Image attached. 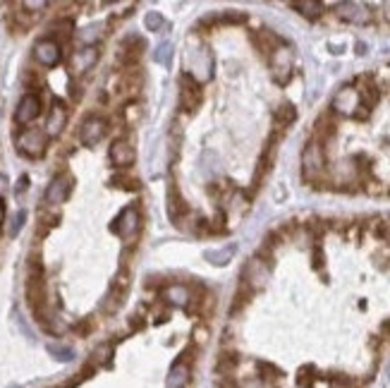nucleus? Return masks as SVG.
Here are the masks:
<instances>
[{"label":"nucleus","mask_w":390,"mask_h":388,"mask_svg":"<svg viewBox=\"0 0 390 388\" xmlns=\"http://www.w3.org/2000/svg\"><path fill=\"white\" fill-rule=\"evenodd\" d=\"M268 67H270V77L275 79L280 86H285L292 79V67H295V53H292L290 46H278L273 53L268 56Z\"/></svg>","instance_id":"obj_5"},{"label":"nucleus","mask_w":390,"mask_h":388,"mask_svg":"<svg viewBox=\"0 0 390 388\" xmlns=\"http://www.w3.org/2000/svg\"><path fill=\"white\" fill-rule=\"evenodd\" d=\"M302 172L307 182H318L326 172V149L316 139H311L302 151Z\"/></svg>","instance_id":"obj_2"},{"label":"nucleus","mask_w":390,"mask_h":388,"mask_svg":"<svg viewBox=\"0 0 390 388\" xmlns=\"http://www.w3.org/2000/svg\"><path fill=\"white\" fill-rule=\"evenodd\" d=\"M108 156H111V163L115 165V168H129V165L134 163V159H137V154H134V147L127 142V139H115V142L111 144V151H108Z\"/></svg>","instance_id":"obj_18"},{"label":"nucleus","mask_w":390,"mask_h":388,"mask_svg":"<svg viewBox=\"0 0 390 388\" xmlns=\"http://www.w3.org/2000/svg\"><path fill=\"white\" fill-rule=\"evenodd\" d=\"M99 58H101V51L96 46H82L79 51L72 53V58H70V67H72L74 74H84L96 67Z\"/></svg>","instance_id":"obj_17"},{"label":"nucleus","mask_w":390,"mask_h":388,"mask_svg":"<svg viewBox=\"0 0 390 388\" xmlns=\"http://www.w3.org/2000/svg\"><path fill=\"white\" fill-rule=\"evenodd\" d=\"M333 134H335V122H333V118L323 113V115L316 120V125H314V139H316V142H321V144H326L328 139L333 137Z\"/></svg>","instance_id":"obj_24"},{"label":"nucleus","mask_w":390,"mask_h":388,"mask_svg":"<svg viewBox=\"0 0 390 388\" xmlns=\"http://www.w3.org/2000/svg\"><path fill=\"white\" fill-rule=\"evenodd\" d=\"M252 41H254V46H257V51L261 53L263 58L268 60V56L270 53L275 51L278 46H283V39H280L275 31H270V29H259V31H254L252 34Z\"/></svg>","instance_id":"obj_22"},{"label":"nucleus","mask_w":390,"mask_h":388,"mask_svg":"<svg viewBox=\"0 0 390 388\" xmlns=\"http://www.w3.org/2000/svg\"><path fill=\"white\" fill-rule=\"evenodd\" d=\"M65 125H67V106L60 99H56L46 118V134L48 137H58L65 129Z\"/></svg>","instance_id":"obj_19"},{"label":"nucleus","mask_w":390,"mask_h":388,"mask_svg":"<svg viewBox=\"0 0 390 388\" xmlns=\"http://www.w3.org/2000/svg\"><path fill=\"white\" fill-rule=\"evenodd\" d=\"M111 230L115 235H120L124 242H134L142 233V213H139V207L137 204H129V207H124L120 213H117V218L113 220Z\"/></svg>","instance_id":"obj_3"},{"label":"nucleus","mask_w":390,"mask_h":388,"mask_svg":"<svg viewBox=\"0 0 390 388\" xmlns=\"http://www.w3.org/2000/svg\"><path fill=\"white\" fill-rule=\"evenodd\" d=\"M26 305L34 312L36 321L48 326V309H46V273L39 257H29V276H26Z\"/></svg>","instance_id":"obj_1"},{"label":"nucleus","mask_w":390,"mask_h":388,"mask_svg":"<svg viewBox=\"0 0 390 388\" xmlns=\"http://www.w3.org/2000/svg\"><path fill=\"white\" fill-rule=\"evenodd\" d=\"M91 328H94V323H91V321H84V323H79V326H77V331H79V333H89Z\"/></svg>","instance_id":"obj_44"},{"label":"nucleus","mask_w":390,"mask_h":388,"mask_svg":"<svg viewBox=\"0 0 390 388\" xmlns=\"http://www.w3.org/2000/svg\"><path fill=\"white\" fill-rule=\"evenodd\" d=\"M189 379H192V364L185 362V359H177L175 364L170 366L165 376V388H187Z\"/></svg>","instance_id":"obj_21"},{"label":"nucleus","mask_w":390,"mask_h":388,"mask_svg":"<svg viewBox=\"0 0 390 388\" xmlns=\"http://www.w3.org/2000/svg\"><path fill=\"white\" fill-rule=\"evenodd\" d=\"M270 264L263 261L261 257H252L249 261L245 264V268H242V283L249 285V288L257 293V290H261L263 285L268 283L270 278Z\"/></svg>","instance_id":"obj_7"},{"label":"nucleus","mask_w":390,"mask_h":388,"mask_svg":"<svg viewBox=\"0 0 390 388\" xmlns=\"http://www.w3.org/2000/svg\"><path fill=\"white\" fill-rule=\"evenodd\" d=\"M187 74H192L194 79H197L199 84L202 82H209L211 77H213V56H211L209 48H197V53H194L192 63H189V70Z\"/></svg>","instance_id":"obj_13"},{"label":"nucleus","mask_w":390,"mask_h":388,"mask_svg":"<svg viewBox=\"0 0 390 388\" xmlns=\"http://www.w3.org/2000/svg\"><path fill=\"white\" fill-rule=\"evenodd\" d=\"M335 15L343 22H350V24H357V26H366L373 22L371 8L364 3H338L335 5Z\"/></svg>","instance_id":"obj_9"},{"label":"nucleus","mask_w":390,"mask_h":388,"mask_svg":"<svg viewBox=\"0 0 390 388\" xmlns=\"http://www.w3.org/2000/svg\"><path fill=\"white\" fill-rule=\"evenodd\" d=\"M111 353H113V350L108 348V345H101V348L96 350V355H94V362H99V364L108 362V359H111Z\"/></svg>","instance_id":"obj_35"},{"label":"nucleus","mask_w":390,"mask_h":388,"mask_svg":"<svg viewBox=\"0 0 390 388\" xmlns=\"http://www.w3.org/2000/svg\"><path fill=\"white\" fill-rule=\"evenodd\" d=\"M154 60L159 65H170V60H172V43L170 41H163L156 46Z\"/></svg>","instance_id":"obj_31"},{"label":"nucleus","mask_w":390,"mask_h":388,"mask_svg":"<svg viewBox=\"0 0 390 388\" xmlns=\"http://www.w3.org/2000/svg\"><path fill=\"white\" fill-rule=\"evenodd\" d=\"M108 129V120L103 115H89L84 118L82 127H79V142L84 144V147H96V144H101L103 139H106Z\"/></svg>","instance_id":"obj_8"},{"label":"nucleus","mask_w":390,"mask_h":388,"mask_svg":"<svg viewBox=\"0 0 390 388\" xmlns=\"http://www.w3.org/2000/svg\"><path fill=\"white\" fill-rule=\"evenodd\" d=\"M359 106H361V99H359V94H357L355 86H343L333 99V113H338V115L355 118L357 111H359Z\"/></svg>","instance_id":"obj_16"},{"label":"nucleus","mask_w":390,"mask_h":388,"mask_svg":"<svg viewBox=\"0 0 390 388\" xmlns=\"http://www.w3.org/2000/svg\"><path fill=\"white\" fill-rule=\"evenodd\" d=\"M252 298H254V290L240 280V288H237V293H235V302H232V312L245 309V307L249 305V300H252Z\"/></svg>","instance_id":"obj_28"},{"label":"nucleus","mask_w":390,"mask_h":388,"mask_svg":"<svg viewBox=\"0 0 390 388\" xmlns=\"http://www.w3.org/2000/svg\"><path fill=\"white\" fill-rule=\"evenodd\" d=\"M113 185L117 187V190H127V192H137L139 187V180L137 177H132V175H124V172H117V175H113Z\"/></svg>","instance_id":"obj_29"},{"label":"nucleus","mask_w":390,"mask_h":388,"mask_svg":"<svg viewBox=\"0 0 390 388\" xmlns=\"http://www.w3.org/2000/svg\"><path fill=\"white\" fill-rule=\"evenodd\" d=\"M364 190L369 194H381L383 187H381V182H369V185H364Z\"/></svg>","instance_id":"obj_41"},{"label":"nucleus","mask_w":390,"mask_h":388,"mask_svg":"<svg viewBox=\"0 0 390 388\" xmlns=\"http://www.w3.org/2000/svg\"><path fill=\"white\" fill-rule=\"evenodd\" d=\"M237 388H263L261 379H245L242 384H237Z\"/></svg>","instance_id":"obj_38"},{"label":"nucleus","mask_w":390,"mask_h":388,"mask_svg":"<svg viewBox=\"0 0 390 388\" xmlns=\"http://www.w3.org/2000/svg\"><path fill=\"white\" fill-rule=\"evenodd\" d=\"M70 192H72V177H70L67 172H58V175L48 182L43 202H46L48 207H60L65 199L70 197Z\"/></svg>","instance_id":"obj_11"},{"label":"nucleus","mask_w":390,"mask_h":388,"mask_svg":"<svg viewBox=\"0 0 390 388\" xmlns=\"http://www.w3.org/2000/svg\"><path fill=\"white\" fill-rule=\"evenodd\" d=\"M218 388H237V384H235L232 379H227V376H225V379L218 381Z\"/></svg>","instance_id":"obj_43"},{"label":"nucleus","mask_w":390,"mask_h":388,"mask_svg":"<svg viewBox=\"0 0 390 388\" xmlns=\"http://www.w3.org/2000/svg\"><path fill=\"white\" fill-rule=\"evenodd\" d=\"M273 118H275V125H278V129H285V127L292 125V122L297 120V111H295V106H292V104H280L273 111Z\"/></svg>","instance_id":"obj_26"},{"label":"nucleus","mask_w":390,"mask_h":388,"mask_svg":"<svg viewBox=\"0 0 390 388\" xmlns=\"http://www.w3.org/2000/svg\"><path fill=\"white\" fill-rule=\"evenodd\" d=\"M357 48H359V51H357L359 56H364V53H366V46H364V43H357Z\"/></svg>","instance_id":"obj_47"},{"label":"nucleus","mask_w":390,"mask_h":388,"mask_svg":"<svg viewBox=\"0 0 390 388\" xmlns=\"http://www.w3.org/2000/svg\"><path fill=\"white\" fill-rule=\"evenodd\" d=\"M381 333H383V336H386V338H390V319H388V321H383Z\"/></svg>","instance_id":"obj_45"},{"label":"nucleus","mask_w":390,"mask_h":388,"mask_svg":"<svg viewBox=\"0 0 390 388\" xmlns=\"http://www.w3.org/2000/svg\"><path fill=\"white\" fill-rule=\"evenodd\" d=\"M146 51V41L139 34H129L127 39H122L120 43V60L124 65V70L137 67V63L142 60Z\"/></svg>","instance_id":"obj_15"},{"label":"nucleus","mask_w":390,"mask_h":388,"mask_svg":"<svg viewBox=\"0 0 390 388\" xmlns=\"http://www.w3.org/2000/svg\"><path fill=\"white\" fill-rule=\"evenodd\" d=\"M41 111H43L41 96L29 91V94L22 96L17 108H15V122H17V125H31V122L41 115Z\"/></svg>","instance_id":"obj_10"},{"label":"nucleus","mask_w":390,"mask_h":388,"mask_svg":"<svg viewBox=\"0 0 390 388\" xmlns=\"http://www.w3.org/2000/svg\"><path fill=\"white\" fill-rule=\"evenodd\" d=\"M206 338H209V328L199 323V326L194 328V341H197V343H206Z\"/></svg>","instance_id":"obj_37"},{"label":"nucleus","mask_w":390,"mask_h":388,"mask_svg":"<svg viewBox=\"0 0 390 388\" xmlns=\"http://www.w3.org/2000/svg\"><path fill=\"white\" fill-rule=\"evenodd\" d=\"M144 26H146V31H163L168 26V22L159 10H151V13H146V17H144Z\"/></svg>","instance_id":"obj_30"},{"label":"nucleus","mask_w":390,"mask_h":388,"mask_svg":"<svg viewBox=\"0 0 390 388\" xmlns=\"http://www.w3.org/2000/svg\"><path fill=\"white\" fill-rule=\"evenodd\" d=\"M163 298L175 307H187L189 300H192V293H189V288L185 283H170V285H165Z\"/></svg>","instance_id":"obj_23"},{"label":"nucleus","mask_w":390,"mask_h":388,"mask_svg":"<svg viewBox=\"0 0 390 388\" xmlns=\"http://www.w3.org/2000/svg\"><path fill=\"white\" fill-rule=\"evenodd\" d=\"M290 8L297 10V13L307 19H318L323 15V5L316 3V0H300V3H290Z\"/></svg>","instance_id":"obj_25"},{"label":"nucleus","mask_w":390,"mask_h":388,"mask_svg":"<svg viewBox=\"0 0 390 388\" xmlns=\"http://www.w3.org/2000/svg\"><path fill=\"white\" fill-rule=\"evenodd\" d=\"M19 8L22 10H46L48 3H22Z\"/></svg>","instance_id":"obj_40"},{"label":"nucleus","mask_w":390,"mask_h":388,"mask_svg":"<svg viewBox=\"0 0 390 388\" xmlns=\"http://www.w3.org/2000/svg\"><path fill=\"white\" fill-rule=\"evenodd\" d=\"M204 101V86L192 77V74L182 72L180 77V108L187 113H197Z\"/></svg>","instance_id":"obj_6"},{"label":"nucleus","mask_w":390,"mask_h":388,"mask_svg":"<svg viewBox=\"0 0 390 388\" xmlns=\"http://www.w3.org/2000/svg\"><path fill=\"white\" fill-rule=\"evenodd\" d=\"M15 144H17L19 154L26 156V159H41L48 149V134H46V129H39V127H24L17 134Z\"/></svg>","instance_id":"obj_4"},{"label":"nucleus","mask_w":390,"mask_h":388,"mask_svg":"<svg viewBox=\"0 0 390 388\" xmlns=\"http://www.w3.org/2000/svg\"><path fill=\"white\" fill-rule=\"evenodd\" d=\"M204 257H206V261H211L213 266H225V264H230L232 257H235V245H227L223 250H209Z\"/></svg>","instance_id":"obj_27"},{"label":"nucleus","mask_w":390,"mask_h":388,"mask_svg":"<svg viewBox=\"0 0 390 388\" xmlns=\"http://www.w3.org/2000/svg\"><path fill=\"white\" fill-rule=\"evenodd\" d=\"M24 218H26L24 211H19L17 216H15V223H13V228H10V237H15V235L19 233V228H22V223H24Z\"/></svg>","instance_id":"obj_36"},{"label":"nucleus","mask_w":390,"mask_h":388,"mask_svg":"<svg viewBox=\"0 0 390 388\" xmlns=\"http://www.w3.org/2000/svg\"><path fill=\"white\" fill-rule=\"evenodd\" d=\"M48 353L56 355L58 359H72V350L63 348V345H48Z\"/></svg>","instance_id":"obj_34"},{"label":"nucleus","mask_w":390,"mask_h":388,"mask_svg":"<svg viewBox=\"0 0 390 388\" xmlns=\"http://www.w3.org/2000/svg\"><path fill=\"white\" fill-rule=\"evenodd\" d=\"M127 290H129V276L124 278V273H120V276L113 280L111 290H108L106 300H103V305H101L103 314H115V312L122 307L124 298H127Z\"/></svg>","instance_id":"obj_12"},{"label":"nucleus","mask_w":390,"mask_h":388,"mask_svg":"<svg viewBox=\"0 0 390 388\" xmlns=\"http://www.w3.org/2000/svg\"><path fill=\"white\" fill-rule=\"evenodd\" d=\"M5 187H8V182H5V177L0 175V197H3V194H5Z\"/></svg>","instance_id":"obj_46"},{"label":"nucleus","mask_w":390,"mask_h":388,"mask_svg":"<svg viewBox=\"0 0 390 388\" xmlns=\"http://www.w3.org/2000/svg\"><path fill=\"white\" fill-rule=\"evenodd\" d=\"M96 26H91V29H84L79 31V41L84 43V46H96V39H99V34H96Z\"/></svg>","instance_id":"obj_33"},{"label":"nucleus","mask_w":390,"mask_h":388,"mask_svg":"<svg viewBox=\"0 0 390 388\" xmlns=\"http://www.w3.org/2000/svg\"><path fill=\"white\" fill-rule=\"evenodd\" d=\"M386 19H388V22H390V3H388V5H386Z\"/></svg>","instance_id":"obj_49"},{"label":"nucleus","mask_w":390,"mask_h":388,"mask_svg":"<svg viewBox=\"0 0 390 388\" xmlns=\"http://www.w3.org/2000/svg\"><path fill=\"white\" fill-rule=\"evenodd\" d=\"M309 388H330V381H326V379H314V381H309Z\"/></svg>","instance_id":"obj_42"},{"label":"nucleus","mask_w":390,"mask_h":388,"mask_svg":"<svg viewBox=\"0 0 390 388\" xmlns=\"http://www.w3.org/2000/svg\"><path fill=\"white\" fill-rule=\"evenodd\" d=\"M165 207H168V216H170L172 220H182L185 216L189 213V207L185 202V197L180 194V190H177L175 182H170L168 185V192H165Z\"/></svg>","instance_id":"obj_20"},{"label":"nucleus","mask_w":390,"mask_h":388,"mask_svg":"<svg viewBox=\"0 0 390 388\" xmlns=\"http://www.w3.org/2000/svg\"><path fill=\"white\" fill-rule=\"evenodd\" d=\"M314 268H323V252H321V247H316V250H314Z\"/></svg>","instance_id":"obj_39"},{"label":"nucleus","mask_w":390,"mask_h":388,"mask_svg":"<svg viewBox=\"0 0 390 388\" xmlns=\"http://www.w3.org/2000/svg\"><path fill=\"white\" fill-rule=\"evenodd\" d=\"M237 366V355L232 353H220L218 357V371H223V374H227V371H232Z\"/></svg>","instance_id":"obj_32"},{"label":"nucleus","mask_w":390,"mask_h":388,"mask_svg":"<svg viewBox=\"0 0 390 388\" xmlns=\"http://www.w3.org/2000/svg\"><path fill=\"white\" fill-rule=\"evenodd\" d=\"M34 58L43 67H56V65L63 60V46L56 39H51V36H48V39H41V41H36V46H34Z\"/></svg>","instance_id":"obj_14"},{"label":"nucleus","mask_w":390,"mask_h":388,"mask_svg":"<svg viewBox=\"0 0 390 388\" xmlns=\"http://www.w3.org/2000/svg\"><path fill=\"white\" fill-rule=\"evenodd\" d=\"M3 218H5V209H3V204H0V223H3Z\"/></svg>","instance_id":"obj_48"}]
</instances>
